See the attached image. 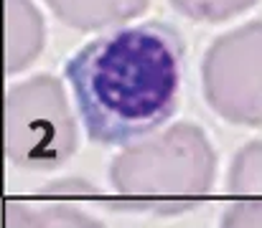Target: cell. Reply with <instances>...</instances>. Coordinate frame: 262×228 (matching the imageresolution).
<instances>
[{"mask_svg":"<svg viewBox=\"0 0 262 228\" xmlns=\"http://www.w3.org/2000/svg\"><path fill=\"white\" fill-rule=\"evenodd\" d=\"M176 13L199 23H224L245 10L255 8L257 0H168Z\"/></svg>","mask_w":262,"mask_h":228,"instance_id":"obj_9","label":"cell"},{"mask_svg":"<svg viewBox=\"0 0 262 228\" xmlns=\"http://www.w3.org/2000/svg\"><path fill=\"white\" fill-rule=\"evenodd\" d=\"M77 122L59 79L43 74L8 89L5 150L15 167L56 170L77 152Z\"/></svg>","mask_w":262,"mask_h":228,"instance_id":"obj_3","label":"cell"},{"mask_svg":"<svg viewBox=\"0 0 262 228\" xmlns=\"http://www.w3.org/2000/svg\"><path fill=\"white\" fill-rule=\"evenodd\" d=\"M229 190L242 198H262V140L245 145L229 167Z\"/></svg>","mask_w":262,"mask_h":228,"instance_id":"obj_8","label":"cell"},{"mask_svg":"<svg viewBox=\"0 0 262 228\" xmlns=\"http://www.w3.org/2000/svg\"><path fill=\"white\" fill-rule=\"evenodd\" d=\"M186 43L173 26L148 20L82 46L64 74L94 145H127L173 117Z\"/></svg>","mask_w":262,"mask_h":228,"instance_id":"obj_1","label":"cell"},{"mask_svg":"<svg viewBox=\"0 0 262 228\" xmlns=\"http://www.w3.org/2000/svg\"><path fill=\"white\" fill-rule=\"evenodd\" d=\"M51 13L74 31L122 26L145 13L148 0H43Z\"/></svg>","mask_w":262,"mask_h":228,"instance_id":"obj_6","label":"cell"},{"mask_svg":"<svg viewBox=\"0 0 262 228\" xmlns=\"http://www.w3.org/2000/svg\"><path fill=\"white\" fill-rule=\"evenodd\" d=\"M219 228H262V198H242L227 206Z\"/></svg>","mask_w":262,"mask_h":228,"instance_id":"obj_10","label":"cell"},{"mask_svg":"<svg viewBox=\"0 0 262 228\" xmlns=\"http://www.w3.org/2000/svg\"><path fill=\"white\" fill-rule=\"evenodd\" d=\"M5 46L8 74L28 69L43 51L46 26L43 15L31 0H5Z\"/></svg>","mask_w":262,"mask_h":228,"instance_id":"obj_5","label":"cell"},{"mask_svg":"<svg viewBox=\"0 0 262 228\" xmlns=\"http://www.w3.org/2000/svg\"><path fill=\"white\" fill-rule=\"evenodd\" d=\"M5 226L8 228H104L99 221L89 218V216L74 211V208L36 211V208H28L26 203H20V206L8 203Z\"/></svg>","mask_w":262,"mask_h":228,"instance_id":"obj_7","label":"cell"},{"mask_svg":"<svg viewBox=\"0 0 262 228\" xmlns=\"http://www.w3.org/2000/svg\"><path fill=\"white\" fill-rule=\"evenodd\" d=\"M206 104L229 124L262 127V20L222 33L201 59Z\"/></svg>","mask_w":262,"mask_h":228,"instance_id":"obj_4","label":"cell"},{"mask_svg":"<svg viewBox=\"0 0 262 228\" xmlns=\"http://www.w3.org/2000/svg\"><path fill=\"white\" fill-rule=\"evenodd\" d=\"M216 180V152L201 127L178 122L110 165L117 211L181 216L193 211Z\"/></svg>","mask_w":262,"mask_h":228,"instance_id":"obj_2","label":"cell"}]
</instances>
